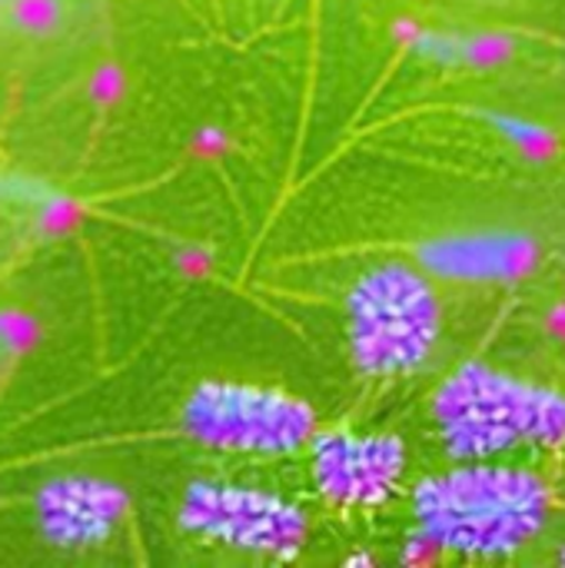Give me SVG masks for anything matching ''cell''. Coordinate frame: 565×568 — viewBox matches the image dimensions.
Listing matches in <instances>:
<instances>
[{
    "instance_id": "obj_3",
    "label": "cell",
    "mask_w": 565,
    "mask_h": 568,
    "mask_svg": "<svg viewBox=\"0 0 565 568\" xmlns=\"http://www.w3.org/2000/svg\"><path fill=\"white\" fill-rule=\"evenodd\" d=\"M343 329L360 376L386 383L420 373L443 336L436 280L420 263H373L343 300Z\"/></svg>"
},
{
    "instance_id": "obj_5",
    "label": "cell",
    "mask_w": 565,
    "mask_h": 568,
    "mask_svg": "<svg viewBox=\"0 0 565 568\" xmlns=\"http://www.w3.org/2000/svg\"><path fill=\"white\" fill-rule=\"evenodd\" d=\"M176 526L206 546L276 562L296 559L310 542V516L296 499L230 479L190 483L176 506Z\"/></svg>"
},
{
    "instance_id": "obj_9",
    "label": "cell",
    "mask_w": 565,
    "mask_h": 568,
    "mask_svg": "<svg viewBox=\"0 0 565 568\" xmlns=\"http://www.w3.org/2000/svg\"><path fill=\"white\" fill-rule=\"evenodd\" d=\"M413 50L440 67H466L486 70L500 67L513 53V40L506 33H456V30H416Z\"/></svg>"
},
{
    "instance_id": "obj_6",
    "label": "cell",
    "mask_w": 565,
    "mask_h": 568,
    "mask_svg": "<svg viewBox=\"0 0 565 568\" xmlns=\"http://www.w3.org/2000/svg\"><path fill=\"white\" fill-rule=\"evenodd\" d=\"M303 456L316 496L340 513L383 509L406 476V443L393 433L316 429Z\"/></svg>"
},
{
    "instance_id": "obj_10",
    "label": "cell",
    "mask_w": 565,
    "mask_h": 568,
    "mask_svg": "<svg viewBox=\"0 0 565 568\" xmlns=\"http://www.w3.org/2000/svg\"><path fill=\"white\" fill-rule=\"evenodd\" d=\"M483 116L490 120V126H493L503 140H509V143H513L516 150H523V153H549V150H553V133H549L546 126L526 120V116L503 113V110H486Z\"/></svg>"
},
{
    "instance_id": "obj_7",
    "label": "cell",
    "mask_w": 565,
    "mask_h": 568,
    "mask_svg": "<svg viewBox=\"0 0 565 568\" xmlns=\"http://www.w3.org/2000/svg\"><path fill=\"white\" fill-rule=\"evenodd\" d=\"M130 493L93 473H60L33 493V526L40 539L63 552L103 549L130 519Z\"/></svg>"
},
{
    "instance_id": "obj_4",
    "label": "cell",
    "mask_w": 565,
    "mask_h": 568,
    "mask_svg": "<svg viewBox=\"0 0 565 568\" xmlns=\"http://www.w3.org/2000/svg\"><path fill=\"white\" fill-rule=\"evenodd\" d=\"M316 429V409L303 396L266 383L203 379L180 406V433L220 456H303Z\"/></svg>"
},
{
    "instance_id": "obj_2",
    "label": "cell",
    "mask_w": 565,
    "mask_h": 568,
    "mask_svg": "<svg viewBox=\"0 0 565 568\" xmlns=\"http://www.w3.org/2000/svg\"><path fill=\"white\" fill-rule=\"evenodd\" d=\"M430 416L453 463L565 446L563 389L513 376L483 359L456 366L436 386Z\"/></svg>"
},
{
    "instance_id": "obj_8",
    "label": "cell",
    "mask_w": 565,
    "mask_h": 568,
    "mask_svg": "<svg viewBox=\"0 0 565 568\" xmlns=\"http://www.w3.org/2000/svg\"><path fill=\"white\" fill-rule=\"evenodd\" d=\"M539 240L526 230H470L416 246V263L443 283L516 286L539 266Z\"/></svg>"
},
{
    "instance_id": "obj_1",
    "label": "cell",
    "mask_w": 565,
    "mask_h": 568,
    "mask_svg": "<svg viewBox=\"0 0 565 568\" xmlns=\"http://www.w3.org/2000/svg\"><path fill=\"white\" fill-rule=\"evenodd\" d=\"M410 506L413 546L466 559H506L543 536L553 493L526 466L480 459L420 479Z\"/></svg>"
}]
</instances>
